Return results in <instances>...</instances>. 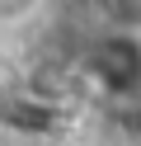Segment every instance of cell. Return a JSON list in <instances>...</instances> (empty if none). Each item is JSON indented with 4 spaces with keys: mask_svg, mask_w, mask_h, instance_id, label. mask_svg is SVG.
<instances>
[{
    "mask_svg": "<svg viewBox=\"0 0 141 146\" xmlns=\"http://www.w3.org/2000/svg\"><path fill=\"white\" fill-rule=\"evenodd\" d=\"M71 71L75 90H89L103 104L141 99V29H103Z\"/></svg>",
    "mask_w": 141,
    "mask_h": 146,
    "instance_id": "6da1fadb",
    "label": "cell"
},
{
    "mask_svg": "<svg viewBox=\"0 0 141 146\" xmlns=\"http://www.w3.org/2000/svg\"><path fill=\"white\" fill-rule=\"evenodd\" d=\"M38 146H85V141H75V137H66V132H56V137H47V141H38Z\"/></svg>",
    "mask_w": 141,
    "mask_h": 146,
    "instance_id": "7a4b0ae2",
    "label": "cell"
}]
</instances>
